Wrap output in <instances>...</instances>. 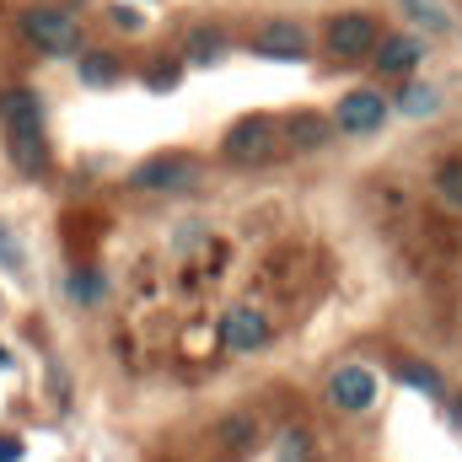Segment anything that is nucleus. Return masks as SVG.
<instances>
[{
  "label": "nucleus",
  "mask_w": 462,
  "mask_h": 462,
  "mask_svg": "<svg viewBox=\"0 0 462 462\" xmlns=\"http://www.w3.org/2000/svg\"><path fill=\"white\" fill-rule=\"evenodd\" d=\"M5 156L22 178H43L49 172V140L43 124H5Z\"/></svg>",
  "instance_id": "11"
},
{
  "label": "nucleus",
  "mask_w": 462,
  "mask_h": 462,
  "mask_svg": "<svg viewBox=\"0 0 462 462\" xmlns=\"http://www.w3.org/2000/svg\"><path fill=\"white\" fill-rule=\"evenodd\" d=\"M76 76H81L92 92H108V87L124 81V60L108 54V49H81V54H76Z\"/></svg>",
  "instance_id": "17"
},
{
  "label": "nucleus",
  "mask_w": 462,
  "mask_h": 462,
  "mask_svg": "<svg viewBox=\"0 0 462 462\" xmlns=\"http://www.w3.org/2000/svg\"><path fill=\"white\" fill-rule=\"evenodd\" d=\"M430 189H436V199H441L447 210H462V151L436 156V167H430Z\"/></svg>",
  "instance_id": "18"
},
{
  "label": "nucleus",
  "mask_w": 462,
  "mask_h": 462,
  "mask_svg": "<svg viewBox=\"0 0 462 462\" xmlns=\"http://www.w3.org/2000/svg\"><path fill=\"white\" fill-rule=\"evenodd\" d=\"M22 436H0V462H22Z\"/></svg>",
  "instance_id": "25"
},
{
  "label": "nucleus",
  "mask_w": 462,
  "mask_h": 462,
  "mask_svg": "<svg viewBox=\"0 0 462 462\" xmlns=\"http://www.w3.org/2000/svg\"><path fill=\"white\" fill-rule=\"evenodd\" d=\"M280 156V118L269 114H242L221 134V167L231 172H258Z\"/></svg>",
  "instance_id": "2"
},
{
  "label": "nucleus",
  "mask_w": 462,
  "mask_h": 462,
  "mask_svg": "<svg viewBox=\"0 0 462 462\" xmlns=\"http://www.w3.org/2000/svg\"><path fill=\"white\" fill-rule=\"evenodd\" d=\"M108 16H114V27H124V32H140V27H145V16H140L134 5H114Z\"/></svg>",
  "instance_id": "24"
},
{
  "label": "nucleus",
  "mask_w": 462,
  "mask_h": 462,
  "mask_svg": "<svg viewBox=\"0 0 462 462\" xmlns=\"http://www.w3.org/2000/svg\"><path fill=\"white\" fill-rule=\"evenodd\" d=\"M398 11L409 16V32H420V38H447L457 27V16L441 0H398Z\"/></svg>",
  "instance_id": "16"
},
{
  "label": "nucleus",
  "mask_w": 462,
  "mask_h": 462,
  "mask_svg": "<svg viewBox=\"0 0 462 462\" xmlns=\"http://www.w3.org/2000/svg\"><path fill=\"white\" fill-rule=\"evenodd\" d=\"M328 118H334V129L345 140H371V134H382L393 124V103H387L382 87H349V92H339V103L328 108Z\"/></svg>",
  "instance_id": "5"
},
{
  "label": "nucleus",
  "mask_w": 462,
  "mask_h": 462,
  "mask_svg": "<svg viewBox=\"0 0 462 462\" xmlns=\"http://www.w3.org/2000/svg\"><path fill=\"white\" fill-rule=\"evenodd\" d=\"M334 118L318 114V108H296L291 118H280V140L296 151V156H312V151H323V145H334Z\"/></svg>",
  "instance_id": "12"
},
{
  "label": "nucleus",
  "mask_w": 462,
  "mask_h": 462,
  "mask_svg": "<svg viewBox=\"0 0 462 462\" xmlns=\"http://www.w3.org/2000/svg\"><path fill=\"white\" fill-rule=\"evenodd\" d=\"M393 382H403L409 393H425L430 403H447V398H452L447 376H441L430 360H420V355H398V360H393Z\"/></svg>",
  "instance_id": "15"
},
{
  "label": "nucleus",
  "mask_w": 462,
  "mask_h": 462,
  "mask_svg": "<svg viewBox=\"0 0 462 462\" xmlns=\"http://www.w3.org/2000/svg\"><path fill=\"white\" fill-rule=\"evenodd\" d=\"M318 447H312V430L307 425H285L280 441H274V462H312Z\"/></svg>",
  "instance_id": "21"
},
{
  "label": "nucleus",
  "mask_w": 462,
  "mask_h": 462,
  "mask_svg": "<svg viewBox=\"0 0 462 462\" xmlns=\"http://www.w3.org/2000/svg\"><path fill=\"white\" fill-rule=\"evenodd\" d=\"M16 32L49 60H76L81 54V22H76L70 5H27V11H16Z\"/></svg>",
  "instance_id": "3"
},
{
  "label": "nucleus",
  "mask_w": 462,
  "mask_h": 462,
  "mask_svg": "<svg viewBox=\"0 0 462 462\" xmlns=\"http://www.w3.org/2000/svg\"><path fill=\"white\" fill-rule=\"evenodd\" d=\"M0 124H43V97L32 87H5L0 92Z\"/></svg>",
  "instance_id": "20"
},
{
  "label": "nucleus",
  "mask_w": 462,
  "mask_h": 462,
  "mask_svg": "<svg viewBox=\"0 0 462 462\" xmlns=\"http://www.w3.org/2000/svg\"><path fill=\"white\" fill-rule=\"evenodd\" d=\"M216 339L226 355H263V349L274 345V323H269V312L263 307H253V301H236L221 312V323H216Z\"/></svg>",
  "instance_id": "8"
},
{
  "label": "nucleus",
  "mask_w": 462,
  "mask_h": 462,
  "mask_svg": "<svg viewBox=\"0 0 462 462\" xmlns=\"http://www.w3.org/2000/svg\"><path fill=\"white\" fill-rule=\"evenodd\" d=\"M393 103V114L409 118V124H425V118H436L447 108V92L436 87V81H420V76H409V81H398V92L387 97Z\"/></svg>",
  "instance_id": "13"
},
{
  "label": "nucleus",
  "mask_w": 462,
  "mask_h": 462,
  "mask_svg": "<svg viewBox=\"0 0 462 462\" xmlns=\"http://www.w3.org/2000/svg\"><path fill=\"white\" fill-rule=\"evenodd\" d=\"M425 54H430V38H420V32H409V27H398V32H382V43L371 49V76L376 81H409V76H420V65H425Z\"/></svg>",
  "instance_id": "9"
},
{
  "label": "nucleus",
  "mask_w": 462,
  "mask_h": 462,
  "mask_svg": "<svg viewBox=\"0 0 462 462\" xmlns=\"http://www.w3.org/2000/svg\"><path fill=\"white\" fill-rule=\"evenodd\" d=\"M210 441H216V452H226V457H247V452L258 447V414H247V409L221 414V420L210 425Z\"/></svg>",
  "instance_id": "14"
},
{
  "label": "nucleus",
  "mask_w": 462,
  "mask_h": 462,
  "mask_svg": "<svg viewBox=\"0 0 462 462\" xmlns=\"http://www.w3.org/2000/svg\"><path fill=\"white\" fill-rule=\"evenodd\" d=\"M199 178H205V156H194V151H156L129 167L134 194H189V189H199Z\"/></svg>",
  "instance_id": "4"
},
{
  "label": "nucleus",
  "mask_w": 462,
  "mask_h": 462,
  "mask_svg": "<svg viewBox=\"0 0 462 462\" xmlns=\"http://www.w3.org/2000/svg\"><path fill=\"white\" fill-rule=\"evenodd\" d=\"M65 296H70L76 307H103V296H108V274L92 269V263H81V269L65 274Z\"/></svg>",
  "instance_id": "19"
},
{
  "label": "nucleus",
  "mask_w": 462,
  "mask_h": 462,
  "mask_svg": "<svg viewBox=\"0 0 462 462\" xmlns=\"http://www.w3.org/2000/svg\"><path fill=\"white\" fill-rule=\"evenodd\" d=\"M247 49H253L258 60H269V65H307V60L318 54V38H312V27H307V22L274 16V22L253 27Z\"/></svg>",
  "instance_id": "7"
},
{
  "label": "nucleus",
  "mask_w": 462,
  "mask_h": 462,
  "mask_svg": "<svg viewBox=\"0 0 462 462\" xmlns=\"http://www.w3.org/2000/svg\"><path fill=\"white\" fill-rule=\"evenodd\" d=\"M226 54H231V32L221 22H189V27H183L178 60H183L189 70H210V65H221Z\"/></svg>",
  "instance_id": "10"
},
{
  "label": "nucleus",
  "mask_w": 462,
  "mask_h": 462,
  "mask_svg": "<svg viewBox=\"0 0 462 462\" xmlns=\"http://www.w3.org/2000/svg\"><path fill=\"white\" fill-rule=\"evenodd\" d=\"M5 360H11V355H5V349H0V365H5Z\"/></svg>",
  "instance_id": "26"
},
{
  "label": "nucleus",
  "mask_w": 462,
  "mask_h": 462,
  "mask_svg": "<svg viewBox=\"0 0 462 462\" xmlns=\"http://www.w3.org/2000/svg\"><path fill=\"white\" fill-rule=\"evenodd\" d=\"M0 269H11V274L27 269V253H22V242L11 236V226H0Z\"/></svg>",
  "instance_id": "23"
},
{
  "label": "nucleus",
  "mask_w": 462,
  "mask_h": 462,
  "mask_svg": "<svg viewBox=\"0 0 462 462\" xmlns=\"http://www.w3.org/2000/svg\"><path fill=\"white\" fill-rule=\"evenodd\" d=\"M323 403L339 414V420H365L376 403H382V371L371 360H339L328 376H323Z\"/></svg>",
  "instance_id": "1"
},
{
  "label": "nucleus",
  "mask_w": 462,
  "mask_h": 462,
  "mask_svg": "<svg viewBox=\"0 0 462 462\" xmlns=\"http://www.w3.org/2000/svg\"><path fill=\"white\" fill-rule=\"evenodd\" d=\"M318 43L328 49V60L360 65V60H371V49L382 43V22H376L371 11H334V16L323 22V38H318Z\"/></svg>",
  "instance_id": "6"
},
{
  "label": "nucleus",
  "mask_w": 462,
  "mask_h": 462,
  "mask_svg": "<svg viewBox=\"0 0 462 462\" xmlns=\"http://www.w3.org/2000/svg\"><path fill=\"white\" fill-rule=\"evenodd\" d=\"M183 70H189L183 60H151L145 65V87L151 92H178L183 87Z\"/></svg>",
  "instance_id": "22"
}]
</instances>
